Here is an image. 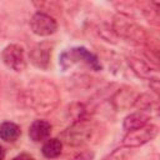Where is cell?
Returning a JSON list of instances; mask_svg holds the SVG:
<instances>
[{
    "instance_id": "ffe728a7",
    "label": "cell",
    "mask_w": 160,
    "mask_h": 160,
    "mask_svg": "<svg viewBox=\"0 0 160 160\" xmlns=\"http://www.w3.org/2000/svg\"><path fill=\"white\" fill-rule=\"evenodd\" d=\"M5 156H6V150L2 145H0V160H5Z\"/></svg>"
},
{
    "instance_id": "e0dca14e",
    "label": "cell",
    "mask_w": 160,
    "mask_h": 160,
    "mask_svg": "<svg viewBox=\"0 0 160 160\" xmlns=\"http://www.w3.org/2000/svg\"><path fill=\"white\" fill-rule=\"evenodd\" d=\"M95 159V152L92 150H82L74 155L70 160H94Z\"/></svg>"
},
{
    "instance_id": "277c9868",
    "label": "cell",
    "mask_w": 160,
    "mask_h": 160,
    "mask_svg": "<svg viewBox=\"0 0 160 160\" xmlns=\"http://www.w3.org/2000/svg\"><path fill=\"white\" fill-rule=\"evenodd\" d=\"M111 28L119 39H124L134 45L148 42V32L145 29L124 12L116 14L112 18Z\"/></svg>"
},
{
    "instance_id": "ac0fdd59",
    "label": "cell",
    "mask_w": 160,
    "mask_h": 160,
    "mask_svg": "<svg viewBox=\"0 0 160 160\" xmlns=\"http://www.w3.org/2000/svg\"><path fill=\"white\" fill-rule=\"evenodd\" d=\"M12 160H35V159H34L32 155H30V154H28V152H21V154H19V155H16Z\"/></svg>"
},
{
    "instance_id": "3957f363",
    "label": "cell",
    "mask_w": 160,
    "mask_h": 160,
    "mask_svg": "<svg viewBox=\"0 0 160 160\" xmlns=\"http://www.w3.org/2000/svg\"><path fill=\"white\" fill-rule=\"evenodd\" d=\"M79 64H84L92 71L102 70V64L98 55L85 46H72L64 50L59 55V66L62 71H66Z\"/></svg>"
},
{
    "instance_id": "30bf717a",
    "label": "cell",
    "mask_w": 160,
    "mask_h": 160,
    "mask_svg": "<svg viewBox=\"0 0 160 160\" xmlns=\"http://www.w3.org/2000/svg\"><path fill=\"white\" fill-rule=\"evenodd\" d=\"M140 94L129 86L119 88L110 98V102L115 110H128L134 106L138 96Z\"/></svg>"
},
{
    "instance_id": "8fae6325",
    "label": "cell",
    "mask_w": 160,
    "mask_h": 160,
    "mask_svg": "<svg viewBox=\"0 0 160 160\" xmlns=\"http://www.w3.org/2000/svg\"><path fill=\"white\" fill-rule=\"evenodd\" d=\"M51 124L44 119L34 120L29 126V138L34 142H44L50 138L51 134Z\"/></svg>"
},
{
    "instance_id": "4fadbf2b",
    "label": "cell",
    "mask_w": 160,
    "mask_h": 160,
    "mask_svg": "<svg viewBox=\"0 0 160 160\" xmlns=\"http://www.w3.org/2000/svg\"><path fill=\"white\" fill-rule=\"evenodd\" d=\"M21 136V128L14 121H2L0 124V139L5 142H15Z\"/></svg>"
},
{
    "instance_id": "7c38bea8",
    "label": "cell",
    "mask_w": 160,
    "mask_h": 160,
    "mask_svg": "<svg viewBox=\"0 0 160 160\" xmlns=\"http://www.w3.org/2000/svg\"><path fill=\"white\" fill-rule=\"evenodd\" d=\"M150 119H151V116H150L149 112L136 110V111L130 112L129 115H126L124 118V120H122V129L126 132L136 130V129H140V128L148 125Z\"/></svg>"
},
{
    "instance_id": "d6986e66",
    "label": "cell",
    "mask_w": 160,
    "mask_h": 160,
    "mask_svg": "<svg viewBox=\"0 0 160 160\" xmlns=\"http://www.w3.org/2000/svg\"><path fill=\"white\" fill-rule=\"evenodd\" d=\"M149 85H150V89L155 92V94H159V89H160V85H159V79H155V80H151L149 81Z\"/></svg>"
},
{
    "instance_id": "9a60e30c",
    "label": "cell",
    "mask_w": 160,
    "mask_h": 160,
    "mask_svg": "<svg viewBox=\"0 0 160 160\" xmlns=\"http://www.w3.org/2000/svg\"><path fill=\"white\" fill-rule=\"evenodd\" d=\"M132 149L126 148V146H119L114 149L110 154H108L102 160H128L132 155Z\"/></svg>"
},
{
    "instance_id": "5bb4252c",
    "label": "cell",
    "mask_w": 160,
    "mask_h": 160,
    "mask_svg": "<svg viewBox=\"0 0 160 160\" xmlns=\"http://www.w3.org/2000/svg\"><path fill=\"white\" fill-rule=\"evenodd\" d=\"M62 142L59 138H49L42 142L41 154L46 159H56L62 152Z\"/></svg>"
},
{
    "instance_id": "7a4b0ae2",
    "label": "cell",
    "mask_w": 160,
    "mask_h": 160,
    "mask_svg": "<svg viewBox=\"0 0 160 160\" xmlns=\"http://www.w3.org/2000/svg\"><path fill=\"white\" fill-rule=\"evenodd\" d=\"M99 134L100 125L91 118H85L72 121L61 131L59 139L70 148H82L96 141Z\"/></svg>"
},
{
    "instance_id": "9c48e42d",
    "label": "cell",
    "mask_w": 160,
    "mask_h": 160,
    "mask_svg": "<svg viewBox=\"0 0 160 160\" xmlns=\"http://www.w3.org/2000/svg\"><path fill=\"white\" fill-rule=\"evenodd\" d=\"M126 62L129 65V68L131 69V71L140 79L151 81L155 79H159V71L158 68L152 66L149 61L136 58V56H128L126 58Z\"/></svg>"
},
{
    "instance_id": "6da1fadb",
    "label": "cell",
    "mask_w": 160,
    "mask_h": 160,
    "mask_svg": "<svg viewBox=\"0 0 160 160\" xmlns=\"http://www.w3.org/2000/svg\"><path fill=\"white\" fill-rule=\"evenodd\" d=\"M20 101L35 112H49L58 106L60 92L52 81L48 79H35L21 91Z\"/></svg>"
},
{
    "instance_id": "52a82bcc",
    "label": "cell",
    "mask_w": 160,
    "mask_h": 160,
    "mask_svg": "<svg viewBox=\"0 0 160 160\" xmlns=\"http://www.w3.org/2000/svg\"><path fill=\"white\" fill-rule=\"evenodd\" d=\"M29 25L31 31L41 38L50 36L58 30V21L45 11H36L31 16Z\"/></svg>"
},
{
    "instance_id": "2e32d148",
    "label": "cell",
    "mask_w": 160,
    "mask_h": 160,
    "mask_svg": "<svg viewBox=\"0 0 160 160\" xmlns=\"http://www.w3.org/2000/svg\"><path fill=\"white\" fill-rule=\"evenodd\" d=\"M99 35H100L105 41L111 42V44H115L116 40L119 39V38L116 36V34L114 32L112 28L109 26V25H106V24H105V25H101V26L99 28Z\"/></svg>"
},
{
    "instance_id": "5b68a950",
    "label": "cell",
    "mask_w": 160,
    "mask_h": 160,
    "mask_svg": "<svg viewBox=\"0 0 160 160\" xmlns=\"http://www.w3.org/2000/svg\"><path fill=\"white\" fill-rule=\"evenodd\" d=\"M1 60L4 65L15 71L22 72L28 66V59L25 54V49L19 44H9L1 50Z\"/></svg>"
},
{
    "instance_id": "8992f818",
    "label": "cell",
    "mask_w": 160,
    "mask_h": 160,
    "mask_svg": "<svg viewBox=\"0 0 160 160\" xmlns=\"http://www.w3.org/2000/svg\"><path fill=\"white\" fill-rule=\"evenodd\" d=\"M158 134H159V128L154 124H148L140 129L128 131L126 135L122 138L121 145L130 148V149L140 148V146L150 142L151 140H154L158 136Z\"/></svg>"
},
{
    "instance_id": "ba28073f",
    "label": "cell",
    "mask_w": 160,
    "mask_h": 160,
    "mask_svg": "<svg viewBox=\"0 0 160 160\" xmlns=\"http://www.w3.org/2000/svg\"><path fill=\"white\" fill-rule=\"evenodd\" d=\"M52 49H54V44L48 40H42L35 44L29 52L30 62L40 70H48L51 62Z\"/></svg>"
}]
</instances>
